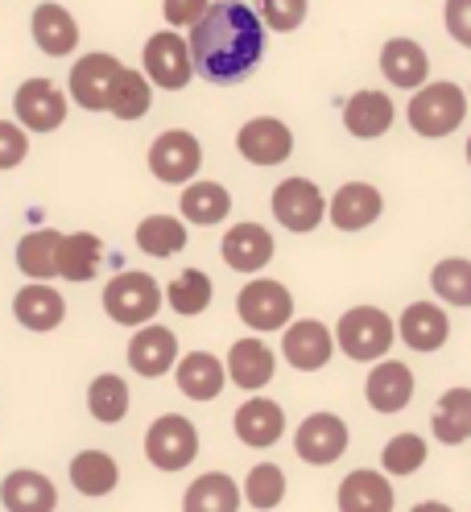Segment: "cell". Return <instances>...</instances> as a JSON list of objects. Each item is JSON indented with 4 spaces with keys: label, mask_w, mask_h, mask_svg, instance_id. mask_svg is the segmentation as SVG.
I'll return each mask as SVG.
<instances>
[{
    "label": "cell",
    "mask_w": 471,
    "mask_h": 512,
    "mask_svg": "<svg viewBox=\"0 0 471 512\" xmlns=\"http://www.w3.org/2000/svg\"><path fill=\"white\" fill-rule=\"evenodd\" d=\"M191 62L195 75H203L207 83H240L248 79L261 58H265V21L257 17L253 5H240V0H211V9L191 25Z\"/></svg>",
    "instance_id": "6da1fadb"
},
{
    "label": "cell",
    "mask_w": 471,
    "mask_h": 512,
    "mask_svg": "<svg viewBox=\"0 0 471 512\" xmlns=\"http://www.w3.org/2000/svg\"><path fill=\"white\" fill-rule=\"evenodd\" d=\"M410 128L426 141H443L451 137L455 128L467 120V91L451 79H438V83H422L410 100V112H405Z\"/></svg>",
    "instance_id": "7a4b0ae2"
},
{
    "label": "cell",
    "mask_w": 471,
    "mask_h": 512,
    "mask_svg": "<svg viewBox=\"0 0 471 512\" xmlns=\"http://www.w3.org/2000/svg\"><path fill=\"white\" fill-rule=\"evenodd\" d=\"M393 339H397V327L381 306H352L335 327V347H343V356L360 364L381 360L393 347Z\"/></svg>",
    "instance_id": "3957f363"
},
{
    "label": "cell",
    "mask_w": 471,
    "mask_h": 512,
    "mask_svg": "<svg viewBox=\"0 0 471 512\" xmlns=\"http://www.w3.org/2000/svg\"><path fill=\"white\" fill-rule=\"evenodd\" d=\"M104 310L120 327H145V323H153V314L162 310V285L137 269L116 273L104 285Z\"/></svg>",
    "instance_id": "277c9868"
},
{
    "label": "cell",
    "mask_w": 471,
    "mask_h": 512,
    "mask_svg": "<svg viewBox=\"0 0 471 512\" xmlns=\"http://www.w3.org/2000/svg\"><path fill=\"white\" fill-rule=\"evenodd\" d=\"M141 67H145V79L153 87H162V91H182L195 79L191 46H186V38L178 34V29H157L141 50Z\"/></svg>",
    "instance_id": "5b68a950"
},
{
    "label": "cell",
    "mask_w": 471,
    "mask_h": 512,
    "mask_svg": "<svg viewBox=\"0 0 471 512\" xmlns=\"http://www.w3.org/2000/svg\"><path fill=\"white\" fill-rule=\"evenodd\" d=\"M203 170V145L186 128H166L162 137L149 145V174L166 186H186Z\"/></svg>",
    "instance_id": "8992f818"
},
{
    "label": "cell",
    "mask_w": 471,
    "mask_h": 512,
    "mask_svg": "<svg viewBox=\"0 0 471 512\" xmlns=\"http://www.w3.org/2000/svg\"><path fill=\"white\" fill-rule=\"evenodd\" d=\"M199 455V430L182 413H162L145 434V459L157 471H182Z\"/></svg>",
    "instance_id": "52a82bcc"
},
{
    "label": "cell",
    "mask_w": 471,
    "mask_h": 512,
    "mask_svg": "<svg viewBox=\"0 0 471 512\" xmlns=\"http://www.w3.org/2000/svg\"><path fill=\"white\" fill-rule=\"evenodd\" d=\"M273 215H277L281 228L294 232V236L314 232L327 219V199H323L319 182H310V178L277 182V190H273Z\"/></svg>",
    "instance_id": "ba28073f"
},
{
    "label": "cell",
    "mask_w": 471,
    "mask_h": 512,
    "mask_svg": "<svg viewBox=\"0 0 471 512\" xmlns=\"http://www.w3.org/2000/svg\"><path fill=\"white\" fill-rule=\"evenodd\" d=\"M236 314L253 331H277V327H286L294 318V294L273 277H257V281H248L240 290Z\"/></svg>",
    "instance_id": "9c48e42d"
},
{
    "label": "cell",
    "mask_w": 471,
    "mask_h": 512,
    "mask_svg": "<svg viewBox=\"0 0 471 512\" xmlns=\"http://www.w3.org/2000/svg\"><path fill=\"white\" fill-rule=\"evenodd\" d=\"M120 67H124V62L116 54H104V50L83 54L71 67V79H67L71 100L79 108H87V112H108V100H112V87H116Z\"/></svg>",
    "instance_id": "30bf717a"
},
{
    "label": "cell",
    "mask_w": 471,
    "mask_h": 512,
    "mask_svg": "<svg viewBox=\"0 0 471 512\" xmlns=\"http://www.w3.org/2000/svg\"><path fill=\"white\" fill-rule=\"evenodd\" d=\"M236 149L244 162H253L261 170L281 166V162H290V153H294V133H290V124L277 116H253L248 124H240Z\"/></svg>",
    "instance_id": "8fae6325"
},
{
    "label": "cell",
    "mask_w": 471,
    "mask_h": 512,
    "mask_svg": "<svg viewBox=\"0 0 471 512\" xmlns=\"http://www.w3.org/2000/svg\"><path fill=\"white\" fill-rule=\"evenodd\" d=\"M13 112L25 133H54L67 120V95L50 79H25L13 95Z\"/></svg>",
    "instance_id": "7c38bea8"
},
{
    "label": "cell",
    "mask_w": 471,
    "mask_h": 512,
    "mask_svg": "<svg viewBox=\"0 0 471 512\" xmlns=\"http://www.w3.org/2000/svg\"><path fill=\"white\" fill-rule=\"evenodd\" d=\"M281 356H286V364L298 368V372H319L335 356V335H331L327 323H319V318L286 323V335H281Z\"/></svg>",
    "instance_id": "4fadbf2b"
},
{
    "label": "cell",
    "mask_w": 471,
    "mask_h": 512,
    "mask_svg": "<svg viewBox=\"0 0 471 512\" xmlns=\"http://www.w3.org/2000/svg\"><path fill=\"white\" fill-rule=\"evenodd\" d=\"M294 451L310 467H327L348 451V426H343V418H335V413H310L294 434Z\"/></svg>",
    "instance_id": "5bb4252c"
},
{
    "label": "cell",
    "mask_w": 471,
    "mask_h": 512,
    "mask_svg": "<svg viewBox=\"0 0 471 512\" xmlns=\"http://www.w3.org/2000/svg\"><path fill=\"white\" fill-rule=\"evenodd\" d=\"M381 211H385V199L372 182H343L327 203V219L339 232H364L381 219Z\"/></svg>",
    "instance_id": "9a60e30c"
},
{
    "label": "cell",
    "mask_w": 471,
    "mask_h": 512,
    "mask_svg": "<svg viewBox=\"0 0 471 512\" xmlns=\"http://www.w3.org/2000/svg\"><path fill=\"white\" fill-rule=\"evenodd\" d=\"M273 248L277 244L269 228H261V223H236V228H228L224 244H219V256L236 273H261L273 261Z\"/></svg>",
    "instance_id": "2e32d148"
},
{
    "label": "cell",
    "mask_w": 471,
    "mask_h": 512,
    "mask_svg": "<svg viewBox=\"0 0 471 512\" xmlns=\"http://www.w3.org/2000/svg\"><path fill=\"white\" fill-rule=\"evenodd\" d=\"M397 120V108L385 91H356L348 104H343V128L356 137V141H376V137H385L389 128Z\"/></svg>",
    "instance_id": "e0dca14e"
},
{
    "label": "cell",
    "mask_w": 471,
    "mask_h": 512,
    "mask_svg": "<svg viewBox=\"0 0 471 512\" xmlns=\"http://www.w3.org/2000/svg\"><path fill=\"white\" fill-rule=\"evenodd\" d=\"M381 75L401 87V91H418L430 79V54L414 38H389L381 46Z\"/></svg>",
    "instance_id": "ac0fdd59"
},
{
    "label": "cell",
    "mask_w": 471,
    "mask_h": 512,
    "mask_svg": "<svg viewBox=\"0 0 471 512\" xmlns=\"http://www.w3.org/2000/svg\"><path fill=\"white\" fill-rule=\"evenodd\" d=\"M397 335L414 351H438L451 335V318L434 302H410L397 318Z\"/></svg>",
    "instance_id": "d6986e66"
},
{
    "label": "cell",
    "mask_w": 471,
    "mask_h": 512,
    "mask_svg": "<svg viewBox=\"0 0 471 512\" xmlns=\"http://www.w3.org/2000/svg\"><path fill=\"white\" fill-rule=\"evenodd\" d=\"M364 397L376 413H401L414 397V372L405 368L401 360H385L376 364L364 380Z\"/></svg>",
    "instance_id": "ffe728a7"
},
{
    "label": "cell",
    "mask_w": 471,
    "mask_h": 512,
    "mask_svg": "<svg viewBox=\"0 0 471 512\" xmlns=\"http://www.w3.org/2000/svg\"><path fill=\"white\" fill-rule=\"evenodd\" d=\"M281 434H286V409L269 397H253L236 409V438L253 451H265Z\"/></svg>",
    "instance_id": "44dd1931"
},
{
    "label": "cell",
    "mask_w": 471,
    "mask_h": 512,
    "mask_svg": "<svg viewBox=\"0 0 471 512\" xmlns=\"http://www.w3.org/2000/svg\"><path fill=\"white\" fill-rule=\"evenodd\" d=\"M178 364V339L170 327L145 323L129 343V368L141 376H166Z\"/></svg>",
    "instance_id": "7402d4cb"
},
{
    "label": "cell",
    "mask_w": 471,
    "mask_h": 512,
    "mask_svg": "<svg viewBox=\"0 0 471 512\" xmlns=\"http://www.w3.org/2000/svg\"><path fill=\"white\" fill-rule=\"evenodd\" d=\"M13 314H17V323L25 331H38L42 335V331L62 327V318H67V302H62V294L54 290V285L34 281V285H25V290H17Z\"/></svg>",
    "instance_id": "603a6c76"
},
{
    "label": "cell",
    "mask_w": 471,
    "mask_h": 512,
    "mask_svg": "<svg viewBox=\"0 0 471 512\" xmlns=\"http://www.w3.org/2000/svg\"><path fill=\"white\" fill-rule=\"evenodd\" d=\"M29 29H34L38 50L50 54V58H62V54H71L79 46V21L62 5H54V0H42V5L34 9Z\"/></svg>",
    "instance_id": "cb8c5ba5"
},
{
    "label": "cell",
    "mask_w": 471,
    "mask_h": 512,
    "mask_svg": "<svg viewBox=\"0 0 471 512\" xmlns=\"http://www.w3.org/2000/svg\"><path fill=\"white\" fill-rule=\"evenodd\" d=\"M0 504H5L9 512H54L58 492L42 471L21 467V471L5 475V484H0Z\"/></svg>",
    "instance_id": "d4e9b609"
},
{
    "label": "cell",
    "mask_w": 471,
    "mask_h": 512,
    "mask_svg": "<svg viewBox=\"0 0 471 512\" xmlns=\"http://www.w3.org/2000/svg\"><path fill=\"white\" fill-rule=\"evenodd\" d=\"M339 512H393V484L381 471H352L339 484Z\"/></svg>",
    "instance_id": "484cf974"
},
{
    "label": "cell",
    "mask_w": 471,
    "mask_h": 512,
    "mask_svg": "<svg viewBox=\"0 0 471 512\" xmlns=\"http://www.w3.org/2000/svg\"><path fill=\"white\" fill-rule=\"evenodd\" d=\"M174 380H178L182 397H191V401H215L219 393H224L228 372H224V364L211 356V351H191V356L178 360V376Z\"/></svg>",
    "instance_id": "4316f807"
},
{
    "label": "cell",
    "mask_w": 471,
    "mask_h": 512,
    "mask_svg": "<svg viewBox=\"0 0 471 512\" xmlns=\"http://www.w3.org/2000/svg\"><path fill=\"white\" fill-rule=\"evenodd\" d=\"M182 219L186 223H199V228H215V223H224L232 215V195H228V186H219V182H186L182 186Z\"/></svg>",
    "instance_id": "83f0119b"
},
{
    "label": "cell",
    "mask_w": 471,
    "mask_h": 512,
    "mask_svg": "<svg viewBox=\"0 0 471 512\" xmlns=\"http://www.w3.org/2000/svg\"><path fill=\"white\" fill-rule=\"evenodd\" d=\"M273 368H277V360L261 339H240L228 351V376H232V384H240V389H253V393L265 389L273 380Z\"/></svg>",
    "instance_id": "f1b7e54d"
},
{
    "label": "cell",
    "mask_w": 471,
    "mask_h": 512,
    "mask_svg": "<svg viewBox=\"0 0 471 512\" xmlns=\"http://www.w3.org/2000/svg\"><path fill=\"white\" fill-rule=\"evenodd\" d=\"M104 261V240L91 232H71L58 240V277L62 281H91Z\"/></svg>",
    "instance_id": "f546056e"
},
{
    "label": "cell",
    "mask_w": 471,
    "mask_h": 512,
    "mask_svg": "<svg viewBox=\"0 0 471 512\" xmlns=\"http://www.w3.org/2000/svg\"><path fill=\"white\" fill-rule=\"evenodd\" d=\"M182 512H240V488L224 471L199 475L182 496Z\"/></svg>",
    "instance_id": "4dcf8cb0"
},
{
    "label": "cell",
    "mask_w": 471,
    "mask_h": 512,
    "mask_svg": "<svg viewBox=\"0 0 471 512\" xmlns=\"http://www.w3.org/2000/svg\"><path fill=\"white\" fill-rule=\"evenodd\" d=\"M430 430L443 446H459L471 438V389H451L438 397L430 413Z\"/></svg>",
    "instance_id": "1f68e13d"
},
{
    "label": "cell",
    "mask_w": 471,
    "mask_h": 512,
    "mask_svg": "<svg viewBox=\"0 0 471 512\" xmlns=\"http://www.w3.org/2000/svg\"><path fill=\"white\" fill-rule=\"evenodd\" d=\"M58 232L54 228H38V232H29L21 236L17 244V269L29 277V281H50L58 277Z\"/></svg>",
    "instance_id": "d6a6232c"
},
{
    "label": "cell",
    "mask_w": 471,
    "mask_h": 512,
    "mask_svg": "<svg viewBox=\"0 0 471 512\" xmlns=\"http://www.w3.org/2000/svg\"><path fill=\"white\" fill-rule=\"evenodd\" d=\"M71 484L83 496H108L120 484V467L108 451H79L71 459Z\"/></svg>",
    "instance_id": "836d02e7"
},
{
    "label": "cell",
    "mask_w": 471,
    "mask_h": 512,
    "mask_svg": "<svg viewBox=\"0 0 471 512\" xmlns=\"http://www.w3.org/2000/svg\"><path fill=\"white\" fill-rule=\"evenodd\" d=\"M149 108H153V83L145 79V71L120 67L116 87H112V100H108V112L116 120H141Z\"/></svg>",
    "instance_id": "e575fe53"
},
{
    "label": "cell",
    "mask_w": 471,
    "mask_h": 512,
    "mask_svg": "<svg viewBox=\"0 0 471 512\" xmlns=\"http://www.w3.org/2000/svg\"><path fill=\"white\" fill-rule=\"evenodd\" d=\"M137 248L145 256H157V261H166V256L182 252L186 248V223L174 219V215H145L137 223Z\"/></svg>",
    "instance_id": "d590c367"
},
{
    "label": "cell",
    "mask_w": 471,
    "mask_h": 512,
    "mask_svg": "<svg viewBox=\"0 0 471 512\" xmlns=\"http://www.w3.org/2000/svg\"><path fill=\"white\" fill-rule=\"evenodd\" d=\"M215 298V285L203 269H182L170 285H166V302L174 306V314H186V318H195L211 306Z\"/></svg>",
    "instance_id": "8d00e7d4"
},
{
    "label": "cell",
    "mask_w": 471,
    "mask_h": 512,
    "mask_svg": "<svg viewBox=\"0 0 471 512\" xmlns=\"http://www.w3.org/2000/svg\"><path fill=\"white\" fill-rule=\"evenodd\" d=\"M87 409H91V418L104 422V426H116L124 413H129V384H124L116 372H104L91 380V389H87Z\"/></svg>",
    "instance_id": "74e56055"
},
{
    "label": "cell",
    "mask_w": 471,
    "mask_h": 512,
    "mask_svg": "<svg viewBox=\"0 0 471 512\" xmlns=\"http://www.w3.org/2000/svg\"><path fill=\"white\" fill-rule=\"evenodd\" d=\"M430 290L447 306H471V261L463 256H447L430 269Z\"/></svg>",
    "instance_id": "f35d334b"
},
{
    "label": "cell",
    "mask_w": 471,
    "mask_h": 512,
    "mask_svg": "<svg viewBox=\"0 0 471 512\" xmlns=\"http://www.w3.org/2000/svg\"><path fill=\"white\" fill-rule=\"evenodd\" d=\"M244 500L253 508H261V512L277 508L281 500H286V471H281L277 463H257L244 479Z\"/></svg>",
    "instance_id": "ab89813d"
},
{
    "label": "cell",
    "mask_w": 471,
    "mask_h": 512,
    "mask_svg": "<svg viewBox=\"0 0 471 512\" xmlns=\"http://www.w3.org/2000/svg\"><path fill=\"white\" fill-rule=\"evenodd\" d=\"M381 463H385L389 475H414L426 463V442L418 434H397L381 451Z\"/></svg>",
    "instance_id": "60d3db41"
},
{
    "label": "cell",
    "mask_w": 471,
    "mask_h": 512,
    "mask_svg": "<svg viewBox=\"0 0 471 512\" xmlns=\"http://www.w3.org/2000/svg\"><path fill=\"white\" fill-rule=\"evenodd\" d=\"M253 9L265 21V29H277V34H294V29L306 21L310 0H253Z\"/></svg>",
    "instance_id": "b9f144b4"
},
{
    "label": "cell",
    "mask_w": 471,
    "mask_h": 512,
    "mask_svg": "<svg viewBox=\"0 0 471 512\" xmlns=\"http://www.w3.org/2000/svg\"><path fill=\"white\" fill-rule=\"evenodd\" d=\"M29 153V137L25 128L13 120H0V170H17Z\"/></svg>",
    "instance_id": "7bdbcfd3"
},
{
    "label": "cell",
    "mask_w": 471,
    "mask_h": 512,
    "mask_svg": "<svg viewBox=\"0 0 471 512\" xmlns=\"http://www.w3.org/2000/svg\"><path fill=\"white\" fill-rule=\"evenodd\" d=\"M443 21H447V34L471 50V0H447L443 5Z\"/></svg>",
    "instance_id": "ee69618b"
},
{
    "label": "cell",
    "mask_w": 471,
    "mask_h": 512,
    "mask_svg": "<svg viewBox=\"0 0 471 512\" xmlns=\"http://www.w3.org/2000/svg\"><path fill=\"white\" fill-rule=\"evenodd\" d=\"M207 9H211V0H162V13H166L170 29H191Z\"/></svg>",
    "instance_id": "f6af8a7d"
},
{
    "label": "cell",
    "mask_w": 471,
    "mask_h": 512,
    "mask_svg": "<svg viewBox=\"0 0 471 512\" xmlns=\"http://www.w3.org/2000/svg\"><path fill=\"white\" fill-rule=\"evenodd\" d=\"M410 512H455V508H447L443 500H422V504H414Z\"/></svg>",
    "instance_id": "bcb514c9"
},
{
    "label": "cell",
    "mask_w": 471,
    "mask_h": 512,
    "mask_svg": "<svg viewBox=\"0 0 471 512\" xmlns=\"http://www.w3.org/2000/svg\"><path fill=\"white\" fill-rule=\"evenodd\" d=\"M467 166H471V137H467Z\"/></svg>",
    "instance_id": "7dc6e473"
}]
</instances>
